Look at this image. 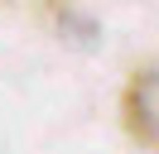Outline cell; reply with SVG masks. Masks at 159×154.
I'll use <instances>...</instances> for the list:
<instances>
[{
    "instance_id": "7a4b0ae2",
    "label": "cell",
    "mask_w": 159,
    "mask_h": 154,
    "mask_svg": "<svg viewBox=\"0 0 159 154\" xmlns=\"http://www.w3.org/2000/svg\"><path fill=\"white\" fill-rule=\"evenodd\" d=\"M29 5L43 15V24H48L58 38H68V43H77V48L97 43V19H92L77 0H29Z\"/></svg>"
},
{
    "instance_id": "6da1fadb",
    "label": "cell",
    "mask_w": 159,
    "mask_h": 154,
    "mask_svg": "<svg viewBox=\"0 0 159 154\" xmlns=\"http://www.w3.org/2000/svg\"><path fill=\"white\" fill-rule=\"evenodd\" d=\"M120 125H125L130 144L140 154H154V144H159V72H154V63L130 72L125 92H120Z\"/></svg>"
}]
</instances>
